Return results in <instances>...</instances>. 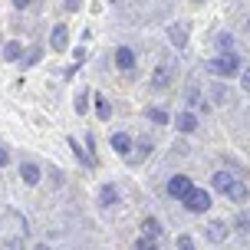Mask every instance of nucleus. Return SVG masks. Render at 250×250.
<instances>
[{
	"label": "nucleus",
	"instance_id": "nucleus-12",
	"mask_svg": "<svg viewBox=\"0 0 250 250\" xmlns=\"http://www.w3.org/2000/svg\"><path fill=\"white\" fill-rule=\"evenodd\" d=\"M168 37H171V43H175V46H188V26L185 23L168 26Z\"/></svg>",
	"mask_w": 250,
	"mask_h": 250
},
{
	"label": "nucleus",
	"instance_id": "nucleus-16",
	"mask_svg": "<svg viewBox=\"0 0 250 250\" xmlns=\"http://www.w3.org/2000/svg\"><path fill=\"white\" fill-rule=\"evenodd\" d=\"M96 115H99L102 122H105V119H112V105H109L105 96H96Z\"/></svg>",
	"mask_w": 250,
	"mask_h": 250
},
{
	"label": "nucleus",
	"instance_id": "nucleus-2",
	"mask_svg": "<svg viewBox=\"0 0 250 250\" xmlns=\"http://www.w3.org/2000/svg\"><path fill=\"white\" fill-rule=\"evenodd\" d=\"M181 201H185L188 211H194V214H204L208 208H211V194H208V191H198V188H191Z\"/></svg>",
	"mask_w": 250,
	"mask_h": 250
},
{
	"label": "nucleus",
	"instance_id": "nucleus-4",
	"mask_svg": "<svg viewBox=\"0 0 250 250\" xmlns=\"http://www.w3.org/2000/svg\"><path fill=\"white\" fill-rule=\"evenodd\" d=\"M115 66H119L122 73H132V69H135V53H132V46H119V50H115Z\"/></svg>",
	"mask_w": 250,
	"mask_h": 250
},
{
	"label": "nucleus",
	"instance_id": "nucleus-6",
	"mask_svg": "<svg viewBox=\"0 0 250 250\" xmlns=\"http://www.w3.org/2000/svg\"><path fill=\"white\" fill-rule=\"evenodd\" d=\"M188 191H191V181H188L185 175H175L171 181H168V194H171V198H178V201H181V198L188 194Z\"/></svg>",
	"mask_w": 250,
	"mask_h": 250
},
{
	"label": "nucleus",
	"instance_id": "nucleus-21",
	"mask_svg": "<svg viewBox=\"0 0 250 250\" xmlns=\"http://www.w3.org/2000/svg\"><path fill=\"white\" fill-rule=\"evenodd\" d=\"M230 46H234V40L227 37V33H221V37H217V50H221V53H234Z\"/></svg>",
	"mask_w": 250,
	"mask_h": 250
},
{
	"label": "nucleus",
	"instance_id": "nucleus-14",
	"mask_svg": "<svg viewBox=\"0 0 250 250\" xmlns=\"http://www.w3.org/2000/svg\"><path fill=\"white\" fill-rule=\"evenodd\" d=\"M69 148L79 155V162L86 165V168H96V158H92V151H89V148H79V145H76V138H69Z\"/></svg>",
	"mask_w": 250,
	"mask_h": 250
},
{
	"label": "nucleus",
	"instance_id": "nucleus-10",
	"mask_svg": "<svg viewBox=\"0 0 250 250\" xmlns=\"http://www.w3.org/2000/svg\"><path fill=\"white\" fill-rule=\"evenodd\" d=\"M178 132H185V135H191V132H194V128H198V115L194 112H181L178 115Z\"/></svg>",
	"mask_w": 250,
	"mask_h": 250
},
{
	"label": "nucleus",
	"instance_id": "nucleus-33",
	"mask_svg": "<svg viewBox=\"0 0 250 250\" xmlns=\"http://www.w3.org/2000/svg\"><path fill=\"white\" fill-rule=\"evenodd\" d=\"M194 3H201V0H194Z\"/></svg>",
	"mask_w": 250,
	"mask_h": 250
},
{
	"label": "nucleus",
	"instance_id": "nucleus-9",
	"mask_svg": "<svg viewBox=\"0 0 250 250\" xmlns=\"http://www.w3.org/2000/svg\"><path fill=\"white\" fill-rule=\"evenodd\" d=\"M208 240H211V244H224L227 240V224L224 221H211V224H208Z\"/></svg>",
	"mask_w": 250,
	"mask_h": 250
},
{
	"label": "nucleus",
	"instance_id": "nucleus-23",
	"mask_svg": "<svg viewBox=\"0 0 250 250\" xmlns=\"http://www.w3.org/2000/svg\"><path fill=\"white\" fill-rule=\"evenodd\" d=\"M89 96H86V92H79V96H76V112H79V115H83V112H86V109H89Z\"/></svg>",
	"mask_w": 250,
	"mask_h": 250
},
{
	"label": "nucleus",
	"instance_id": "nucleus-26",
	"mask_svg": "<svg viewBox=\"0 0 250 250\" xmlns=\"http://www.w3.org/2000/svg\"><path fill=\"white\" fill-rule=\"evenodd\" d=\"M178 250H194V240L188 237V234H181V237H178Z\"/></svg>",
	"mask_w": 250,
	"mask_h": 250
},
{
	"label": "nucleus",
	"instance_id": "nucleus-24",
	"mask_svg": "<svg viewBox=\"0 0 250 250\" xmlns=\"http://www.w3.org/2000/svg\"><path fill=\"white\" fill-rule=\"evenodd\" d=\"M135 250H158V244H155L151 237H142V240L135 244Z\"/></svg>",
	"mask_w": 250,
	"mask_h": 250
},
{
	"label": "nucleus",
	"instance_id": "nucleus-20",
	"mask_svg": "<svg viewBox=\"0 0 250 250\" xmlns=\"http://www.w3.org/2000/svg\"><path fill=\"white\" fill-rule=\"evenodd\" d=\"M188 105H194V109H201V105H204V99H201V89H198V86L188 89Z\"/></svg>",
	"mask_w": 250,
	"mask_h": 250
},
{
	"label": "nucleus",
	"instance_id": "nucleus-11",
	"mask_svg": "<svg viewBox=\"0 0 250 250\" xmlns=\"http://www.w3.org/2000/svg\"><path fill=\"white\" fill-rule=\"evenodd\" d=\"M99 204L102 208H115V204H119V191H115L112 185H102L99 188Z\"/></svg>",
	"mask_w": 250,
	"mask_h": 250
},
{
	"label": "nucleus",
	"instance_id": "nucleus-5",
	"mask_svg": "<svg viewBox=\"0 0 250 250\" xmlns=\"http://www.w3.org/2000/svg\"><path fill=\"white\" fill-rule=\"evenodd\" d=\"M224 194H227L230 201H237V204H244L250 191H247V185H240L237 178H230V181H227V188H224Z\"/></svg>",
	"mask_w": 250,
	"mask_h": 250
},
{
	"label": "nucleus",
	"instance_id": "nucleus-32",
	"mask_svg": "<svg viewBox=\"0 0 250 250\" xmlns=\"http://www.w3.org/2000/svg\"><path fill=\"white\" fill-rule=\"evenodd\" d=\"M33 250H50V247H46V244H37V247H33Z\"/></svg>",
	"mask_w": 250,
	"mask_h": 250
},
{
	"label": "nucleus",
	"instance_id": "nucleus-8",
	"mask_svg": "<svg viewBox=\"0 0 250 250\" xmlns=\"http://www.w3.org/2000/svg\"><path fill=\"white\" fill-rule=\"evenodd\" d=\"M50 46H53V50H66V46H69V30H66L62 23L53 26V33H50Z\"/></svg>",
	"mask_w": 250,
	"mask_h": 250
},
{
	"label": "nucleus",
	"instance_id": "nucleus-28",
	"mask_svg": "<svg viewBox=\"0 0 250 250\" xmlns=\"http://www.w3.org/2000/svg\"><path fill=\"white\" fill-rule=\"evenodd\" d=\"M237 230H244V234L250 230V214H240L237 217Z\"/></svg>",
	"mask_w": 250,
	"mask_h": 250
},
{
	"label": "nucleus",
	"instance_id": "nucleus-15",
	"mask_svg": "<svg viewBox=\"0 0 250 250\" xmlns=\"http://www.w3.org/2000/svg\"><path fill=\"white\" fill-rule=\"evenodd\" d=\"M20 56H23V46H20V43H17V40H10V43H7V46H3V60L17 62V60H20Z\"/></svg>",
	"mask_w": 250,
	"mask_h": 250
},
{
	"label": "nucleus",
	"instance_id": "nucleus-3",
	"mask_svg": "<svg viewBox=\"0 0 250 250\" xmlns=\"http://www.w3.org/2000/svg\"><path fill=\"white\" fill-rule=\"evenodd\" d=\"M171 79H175V66H171V62H162V66L155 69V76H151V89H168Z\"/></svg>",
	"mask_w": 250,
	"mask_h": 250
},
{
	"label": "nucleus",
	"instance_id": "nucleus-31",
	"mask_svg": "<svg viewBox=\"0 0 250 250\" xmlns=\"http://www.w3.org/2000/svg\"><path fill=\"white\" fill-rule=\"evenodd\" d=\"M13 7H17V10H26V7H30V0H13Z\"/></svg>",
	"mask_w": 250,
	"mask_h": 250
},
{
	"label": "nucleus",
	"instance_id": "nucleus-30",
	"mask_svg": "<svg viewBox=\"0 0 250 250\" xmlns=\"http://www.w3.org/2000/svg\"><path fill=\"white\" fill-rule=\"evenodd\" d=\"M62 3H66V10H79L83 7V0H62Z\"/></svg>",
	"mask_w": 250,
	"mask_h": 250
},
{
	"label": "nucleus",
	"instance_id": "nucleus-7",
	"mask_svg": "<svg viewBox=\"0 0 250 250\" xmlns=\"http://www.w3.org/2000/svg\"><path fill=\"white\" fill-rule=\"evenodd\" d=\"M20 178H23V185H40V178H43V171H40V165H33V162H23L20 165Z\"/></svg>",
	"mask_w": 250,
	"mask_h": 250
},
{
	"label": "nucleus",
	"instance_id": "nucleus-27",
	"mask_svg": "<svg viewBox=\"0 0 250 250\" xmlns=\"http://www.w3.org/2000/svg\"><path fill=\"white\" fill-rule=\"evenodd\" d=\"M10 165V151H7V145L0 142V168H7Z\"/></svg>",
	"mask_w": 250,
	"mask_h": 250
},
{
	"label": "nucleus",
	"instance_id": "nucleus-25",
	"mask_svg": "<svg viewBox=\"0 0 250 250\" xmlns=\"http://www.w3.org/2000/svg\"><path fill=\"white\" fill-rule=\"evenodd\" d=\"M148 151H151V142H148V138H142V142H138V151H135V158H145Z\"/></svg>",
	"mask_w": 250,
	"mask_h": 250
},
{
	"label": "nucleus",
	"instance_id": "nucleus-19",
	"mask_svg": "<svg viewBox=\"0 0 250 250\" xmlns=\"http://www.w3.org/2000/svg\"><path fill=\"white\" fill-rule=\"evenodd\" d=\"M148 122H155V125H168V112H165V109H148Z\"/></svg>",
	"mask_w": 250,
	"mask_h": 250
},
{
	"label": "nucleus",
	"instance_id": "nucleus-22",
	"mask_svg": "<svg viewBox=\"0 0 250 250\" xmlns=\"http://www.w3.org/2000/svg\"><path fill=\"white\" fill-rule=\"evenodd\" d=\"M227 181H230V175H227V171H217V175H214V188H217V191H224Z\"/></svg>",
	"mask_w": 250,
	"mask_h": 250
},
{
	"label": "nucleus",
	"instance_id": "nucleus-13",
	"mask_svg": "<svg viewBox=\"0 0 250 250\" xmlns=\"http://www.w3.org/2000/svg\"><path fill=\"white\" fill-rule=\"evenodd\" d=\"M112 148H115V151H119V155L125 158V155L132 151V138L125 135V132H115V135H112Z\"/></svg>",
	"mask_w": 250,
	"mask_h": 250
},
{
	"label": "nucleus",
	"instance_id": "nucleus-29",
	"mask_svg": "<svg viewBox=\"0 0 250 250\" xmlns=\"http://www.w3.org/2000/svg\"><path fill=\"white\" fill-rule=\"evenodd\" d=\"M240 86L250 92V69H240Z\"/></svg>",
	"mask_w": 250,
	"mask_h": 250
},
{
	"label": "nucleus",
	"instance_id": "nucleus-34",
	"mask_svg": "<svg viewBox=\"0 0 250 250\" xmlns=\"http://www.w3.org/2000/svg\"><path fill=\"white\" fill-rule=\"evenodd\" d=\"M247 26H250V20H247Z\"/></svg>",
	"mask_w": 250,
	"mask_h": 250
},
{
	"label": "nucleus",
	"instance_id": "nucleus-18",
	"mask_svg": "<svg viewBox=\"0 0 250 250\" xmlns=\"http://www.w3.org/2000/svg\"><path fill=\"white\" fill-rule=\"evenodd\" d=\"M211 96H214V102H217V105H227V102H230V92H227V89L221 86V83H217V86L211 89Z\"/></svg>",
	"mask_w": 250,
	"mask_h": 250
},
{
	"label": "nucleus",
	"instance_id": "nucleus-1",
	"mask_svg": "<svg viewBox=\"0 0 250 250\" xmlns=\"http://www.w3.org/2000/svg\"><path fill=\"white\" fill-rule=\"evenodd\" d=\"M208 73H214V76H237L240 73V60L234 56V53H224L221 60L208 62Z\"/></svg>",
	"mask_w": 250,
	"mask_h": 250
},
{
	"label": "nucleus",
	"instance_id": "nucleus-17",
	"mask_svg": "<svg viewBox=\"0 0 250 250\" xmlns=\"http://www.w3.org/2000/svg\"><path fill=\"white\" fill-rule=\"evenodd\" d=\"M142 230H145V237H151V240H158V237H162V224H158L155 217H148V221L142 224Z\"/></svg>",
	"mask_w": 250,
	"mask_h": 250
}]
</instances>
